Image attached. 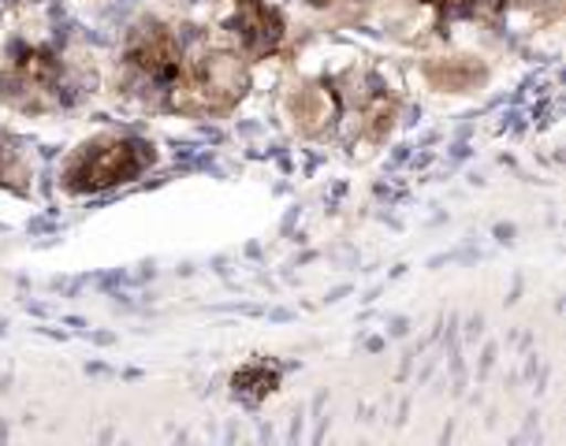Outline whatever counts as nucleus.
Segmentation results:
<instances>
[{"label": "nucleus", "mask_w": 566, "mask_h": 446, "mask_svg": "<svg viewBox=\"0 0 566 446\" xmlns=\"http://www.w3.org/2000/svg\"><path fill=\"white\" fill-rule=\"evenodd\" d=\"M154 160V149L135 138H105L86 146L83 153L67 164V190L71 194H97V190L130 182L142 168Z\"/></svg>", "instance_id": "nucleus-1"}, {"label": "nucleus", "mask_w": 566, "mask_h": 446, "mask_svg": "<svg viewBox=\"0 0 566 446\" xmlns=\"http://www.w3.org/2000/svg\"><path fill=\"white\" fill-rule=\"evenodd\" d=\"M60 83V56L45 45H12L0 75V86L8 94H45Z\"/></svg>", "instance_id": "nucleus-2"}, {"label": "nucleus", "mask_w": 566, "mask_h": 446, "mask_svg": "<svg viewBox=\"0 0 566 446\" xmlns=\"http://www.w3.org/2000/svg\"><path fill=\"white\" fill-rule=\"evenodd\" d=\"M228 30L235 34L242 53L261 60V56L276 53V45L283 38V19L265 0H235V12H231Z\"/></svg>", "instance_id": "nucleus-3"}, {"label": "nucleus", "mask_w": 566, "mask_h": 446, "mask_svg": "<svg viewBox=\"0 0 566 446\" xmlns=\"http://www.w3.org/2000/svg\"><path fill=\"white\" fill-rule=\"evenodd\" d=\"M276 387H280V369H272L265 361L247 364V369H239L235 376H231V394H235L242 405H261Z\"/></svg>", "instance_id": "nucleus-4"}, {"label": "nucleus", "mask_w": 566, "mask_h": 446, "mask_svg": "<svg viewBox=\"0 0 566 446\" xmlns=\"http://www.w3.org/2000/svg\"><path fill=\"white\" fill-rule=\"evenodd\" d=\"M429 8H437L443 19H473V15H489L503 0H424Z\"/></svg>", "instance_id": "nucleus-5"}, {"label": "nucleus", "mask_w": 566, "mask_h": 446, "mask_svg": "<svg viewBox=\"0 0 566 446\" xmlns=\"http://www.w3.org/2000/svg\"><path fill=\"white\" fill-rule=\"evenodd\" d=\"M310 4H328V0H310Z\"/></svg>", "instance_id": "nucleus-6"}]
</instances>
